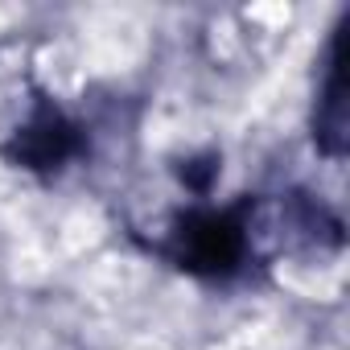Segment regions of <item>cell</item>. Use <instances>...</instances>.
I'll list each match as a JSON object with an SVG mask.
<instances>
[{
	"label": "cell",
	"instance_id": "3957f363",
	"mask_svg": "<svg viewBox=\"0 0 350 350\" xmlns=\"http://www.w3.org/2000/svg\"><path fill=\"white\" fill-rule=\"evenodd\" d=\"M342 33L334 42V58H329V83L321 95V111H317V144L338 157L346 148V62H342Z\"/></svg>",
	"mask_w": 350,
	"mask_h": 350
},
{
	"label": "cell",
	"instance_id": "7a4b0ae2",
	"mask_svg": "<svg viewBox=\"0 0 350 350\" xmlns=\"http://www.w3.org/2000/svg\"><path fill=\"white\" fill-rule=\"evenodd\" d=\"M75 152H79V128H75L66 116L50 111V107H42L38 120H33L29 128H21L17 140L9 144V157H13L17 165H25V169H38V173L58 169V165L70 161Z\"/></svg>",
	"mask_w": 350,
	"mask_h": 350
},
{
	"label": "cell",
	"instance_id": "6da1fadb",
	"mask_svg": "<svg viewBox=\"0 0 350 350\" xmlns=\"http://www.w3.org/2000/svg\"><path fill=\"white\" fill-rule=\"evenodd\" d=\"M243 227L235 215H190L178 227V260L190 272L219 276L243 260Z\"/></svg>",
	"mask_w": 350,
	"mask_h": 350
}]
</instances>
